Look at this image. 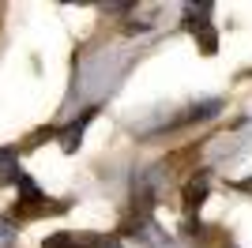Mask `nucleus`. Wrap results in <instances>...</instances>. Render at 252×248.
I'll return each mask as SVG.
<instances>
[{
  "mask_svg": "<svg viewBox=\"0 0 252 248\" xmlns=\"http://www.w3.org/2000/svg\"><path fill=\"white\" fill-rule=\"evenodd\" d=\"M203 196H207V177H200V181H192L189 192H185V199H189V207H200Z\"/></svg>",
  "mask_w": 252,
  "mask_h": 248,
  "instance_id": "nucleus-3",
  "label": "nucleus"
},
{
  "mask_svg": "<svg viewBox=\"0 0 252 248\" xmlns=\"http://www.w3.org/2000/svg\"><path fill=\"white\" fill-rule=\"evenodd\" d=\"M8 181H19V158L15 151L0 147V185H8Z\"/></svg>",
  "mask_w": 252,
  "mask_h": 248,
  "instance_id": "nucleus-1",
  "label": "nucleus"
},
{
  "mask_svg": "<svg viewBox=\"0 0 252 248\" xmlns=\"http://www.w3.org/2000/svg\"><path fill=\"white\" fill-rule=\"evenodd\" d=\"M87 121H91V113H83V121L72 124L68 132H61V147H64V151H75V147H79V135H83V124Z\"/></svg>",
  "mask_w": 252,
  "mask_h": 248,
  "instance_id": "nucleus-2",
  "label": "nucleus"
},
{
  "mask_svg": "<svg viewBox=\"0 0 252 248\" xmlns=\"http://www.w3.org/2000/svg\"><path fill=\"white\" fill-rule=\"evenodd\" d=\"M94 248H121V245H117V237H98Z\"/></svg>",
  "mask_w": 252,
  "mask_h": 248,
  "instance_id": "nucleus-7",
  "label": "nucleus"
},
{
  "mask_svg": "<svg viewBox=\"0 0 252 248\" xmlns=\"http://www.w3.org/2000/svg\"><path fill=\"white\" fill-rule=\"evenodd\" d=\"M19 192H23V199H27V203H38V199H42L38 185H34L31 177H23V173H19Z\"/></svg>",
  "mask_w": 252,
  "mask_h": 248,
  "instance_id": "nucleus-4",
  "label": "nucleus"
},
{
  "mask_svg": "<svg viewBox=\"0 0 252 248\" xmlns=\"http://www.w3.org/2000/svg\"><path fill=\"white\" fill-rule=\"evenodd\" d=\"M11 245H15V229L8 222H0V248H11Z\"/></svg>",
  "mask_w": 252,
  "mask_h": 248,
  "instance_id": "nucleus-6",
  "label": "nucleus"
},
{
  "mask_svg": "<svg viewBox=\"0 0 252 248\" xmlns=\"http://www.w3.org/2000/svg\"><path fill=\"white\" fill-rule=\"evenodd\" d=\"M42 248H75V237H72V233H53Z\"/></svg>",
  "mask_w": 252,
  "mask_h": 248,
  "instance_id": "nucleus-5",
  "label": "nucleus"
}]
</instances>
